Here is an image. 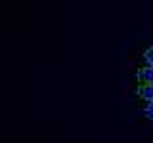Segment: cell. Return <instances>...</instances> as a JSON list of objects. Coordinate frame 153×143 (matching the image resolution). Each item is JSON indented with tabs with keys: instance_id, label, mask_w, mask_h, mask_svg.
<instances>
[{
	"instance_id": "obj_1",
	"label": "cell",
	"mask_w": 153,
	"mask_h": 143,
	"mask_svg": "<svg viewBox=\"0 0 153 143\" xmlns=\"http://www.w3.org/2000/svg\"><path fill=\"white\" fill-rule=\"evenodd\" d=\"M140 80H142V90L140 94L146 97V101L149 103V114L153 116V50L147 52V67L140 73Z\"/></svg>"
}]
</instances>
